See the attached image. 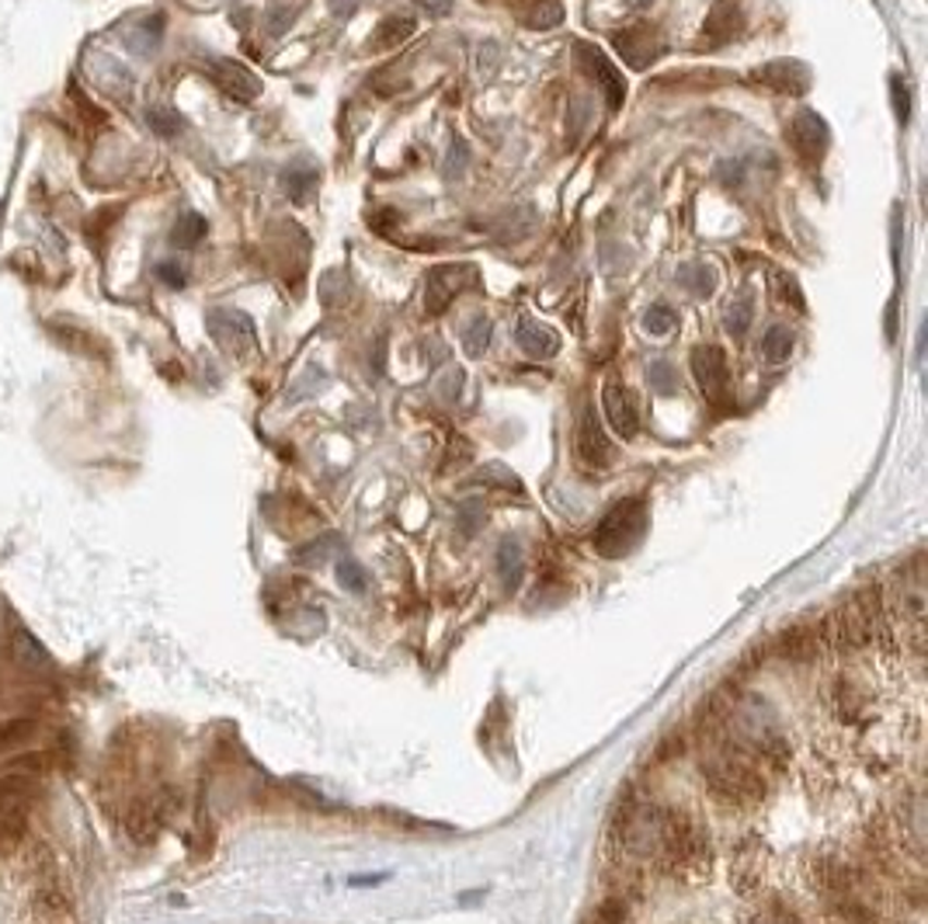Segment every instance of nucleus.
Masks as SVG:
<instances>
[{
    "mask_svg": "<svg viewBox=\"0 0 928 924\" xmlns=\"http://www.w3.org/2000/svg\"><path fill=\"white\" fill-rule=\"evenodd\" d=\"M703 775L706 786L713 792V800L723 806H755L766 800V778L752 765L748 757L741 754H713L709 761H703Z\"/></svg>",
    "mask_w": 928,
    "mask_h": 924,
    "instance_id": "f257e3e1",
    "label": "nucleus"
},
{
    "mask_svg": "<svg viewBox=\"0 0 928 924\" xmlns=\"http://www.w3.org/2000/svg\"><path fill=\"white\" fill-rule=\"evenodd\" d=\"M35 800V775L4 768L0 775V855H8L28 835V810Z\"/></svg>",
    "mask_w": 928,
    "mask_h": 924,
    "instance_id": "f03ea898",
    "label": "nucleus"
},
{
    "mask_svg": "<svg viewBox=\"0 0 928 924\" xmlns=\"http://www.w3.org/2000/svg\"><path fill=\"white\" fill-rule=\"evenodd\" d=\"M644 529H647V504L640 497H630V501H619L612 512L598 521L591 542L602 556H626L636 542H640Z\"/></svg>",
    "mask_w": 928,
    "mask_h": 924,
    "instance_id": "7ed1b4c3",
    "label": "nucleus"
},
{
    "mask_svg": "<svg viewBox=\"0 0 928 924\" xmlns=\"http://www.w3.org/2000/svg\"><path fill=\"white\" fill-rule=\"evenodd\" d=\"M480 285V271L477 264H439L425 275V310L431 317L445 313L452 303H456L460 293Z\"/></svg>",
    "mask_w": 928,
    "mask_h": 924,
    "instance_id": "20e7f679",
    "label": "nucleus"
},
{
    "mask_svg": "<svg viewBox=\"0 0 928 924\" xmlns=\"http://www.w3.org/2000/svg\"><path fill=\"white\" fill-rule=\"evenodd\" d=\"M693 375L696 386L709 404L726 407L731 404V369H726V355L717 344H699L693 348Z\"/></svg>",
    "mask_w": 928,
    "mask_h": 924,
    "instance_id": "39448f33",
    "label": "nucleus"
},
{
    "mask_svg": "<svg viewBox=\"0 0 928 924\" xmlns=\"http://www.w3.org/2000/svg\"><path fill=\"white\" fill-rule=\"evenodd\" d=\"M574 60H577V66H581V74L591 77L598 87H602V95H606V104H609V108H623V101H626V81H623V74H619L615 63L606 57L602 49H598L595 42H574Z\"/></svg>",
    "mask_w": 928,
    "mask_h": 924,
    "instance_id": "423d86ee",
    "label": "nucleus"
},
{
    "mask_svg": "<svg viewBox=\"0 0 928 924\" xmlns=\"http://www.w3.org/2000/svg\"><path fill=\"white\" fill-rule=\"evenodd\" d=\"M174 810H178V800L171 792H157V796H147V800H136L130 813H125V830H130L133 841L150 845L160 835V827L171 821Z\"/></svg>",
    "mask_w": 928,
    "mask_h": 924,
    "instance_id": "0eeeda50",
    "label": "nucleus"
},
{
    "mask_svg": "<svg viewBox=\"0 0 928 924\" xmlns=\"http://www.w3.org/2000/svg\"><path fill=\"white\" fill-rule=\"evenodd\" d=\"M790 143H793L796 157L814 168V164H821L825 153H828L831 130H828V122L814 112V108H799L790 122Z\"/></svg>",
    "mask_w": 928,
    "mask_h": 924,
    "instance_id": "6e6552de",
    "label": "nucleus"
},
{
    "mask_svg": "<svg viewBox=\"0 0 928 924\" xmlns=\"http://www.w3.org/2000/svg\"><path fill=\"white\" fill-rule=\"evenodd\" d=\"M206 328L212 341L230 355H244L254 348V320L241 310H209Z\"/></svg>",
    "mask_w": 928,
    "mask_h": 924,
    "instance_id": "1a4fd4ad",
    "label": "nucleus"
},
{
    "mask_svg": "<svg viewBox=\"0 0 928 924\" xmlns=\"http://www.w3.org/2000/svg\"><path fill=\"white\" fill-rule=\"evenodd\" d=\"M612 46L633 70H647L664 52V42H661L658 28H650V25H630L623 32H615Z\"/></svg>",
    "mask_w": 928,
    "mask_h": 924,
    "instance_id": "9d476101",
    "label": "nucleus"
},
{
    "mask_svg": "<svg viewBox=\"0 0 928 924\" xmlns=\"http://www.w3.org/2000/svg\"><path fill=\"white\" fill-rule=\"evenodd\" d=\"M206 66H209V74H212L216 87H220L227 98H233V101H254V98L261 95L258 74H254V70H247L244 63L216 57V60H209Z\"/></svg>",
    "mask_w": 928,
    "mask_h": 924,
    "instance_id": "9b49d317",
    "label": "nucleus"
},
{
    "mask_svg": "<svg viewBox=\"0 0 928 924\" xmlns=\"http://www.w3.org/2000/svg\"><path fill=\"white\" fill-rule=\"evenodd\" d=\"M755 81L766 84V87H772V90H779V95H793V98L807 95L810 84H814L810 66L799 63V60H772V63H766V66H758V70H755Z\"/></svg>",
    "mask_w": 928,
    "mask_h": 924,
    "instance_id": "f8f14e48",
    "label": "nucleus"
},
{
    "mask_svg": "<svg viewBox=\"0 0 928 924\" xmlns=\"http://www.w3.org/2000/svg\"><path fill=\"white\" fill-rule=\"evenodd\" d=\"M825 646H828V640H825L821 623H799V626H790L786 632H782L779 643H776V654L804 664V661L821 657Z\"/></svg>",
    "mask_w": 928,
    "mask_h": 924,
    "instance_id": "ddd939ff",
    "label": "nucleus"
},
{
    "mask_svg": "<svg viewBox=\"0 0 928 924\" xmlns=\"http://www.w3.org/2000/svg\"><path fill=\"white\" fill-rule=\"evenodd\" d=\"M577 459L591 469H606L612 463V442L591 407L581 414V424H577Z\"/></svg>",
    "mask_w": 928,
    "mask_h": 924,
    "instance_id": "4468645a",
    "label": "nucleus"
},
{
    "mask_svg": "<svg viewBox=\"0 0 928 924\" xmlns=\"http://www.w3.org/2000/svg\"><path fill=\"white\" fill-rule=\"evenodd\" d=\"M602 410H606V421L612 424V431L619 439H633L640 431V410H636V401L626 386L609 383L602 390Z\"/></svg>",
    "mask_w": 928,
    "mask_h": 924,
    "instance_id": "2eb2a0df",
    "label": "nucleus"
},
{
    "mask_svg": "<svg viewBox=\"0 0 928 924\" xmlns=\"http://www.w3.org/2000/svg\"><path fill=\"white\" fill-rule=\"evenodd\" d=\"M8 657L14 661V667H22L25 675H49L52 672V654L42 646L39 637H32L28 629H11L8 637Z\"/></svg>",
    "mask_w": 928,
    "mask_h": 924,
    "instance_id": "dca6fc26",
    "label": "nucleus"
},
{
    "mask_svg": "<svg viewBox=\"0 0 928 924\" xmlns=\"http://www.w3.org/2000/svg\"><path fill=\"white\" fill-rule=\"evenodd\" d=\"M515 341L529 358H553L560 352V334L536 317H518Z\"/></svg>",
    "mask_w": 928,
    "mask_h": 924,
    "instance_id": "f3484780",
    "label": "nucleus"
},
{
    "mask_svg": "<svg viewBox=\"0 0 928 924\" xmlns=\"http://www.w3.org/2000/svg\"><path fill=\"white\" fill-rule=\"evenodd\" d=\"M32 914L39 924H70L74 911H70V900L60 890L57 883H42L32 897Z\"/></svg>",
    "mask_w": 928,
    "mask_h": 924,
    "instance_id": "a211bd4d",
    "label": "nucleus"
},
{
    "mask_svg": "<svg viewBox=\"0 0 928 924\" xmlns=\"http://www.w3.org/2000/svg\"><path fill=\"white\" fill-rule=\"evenodd\" d=\"M515 17L533 32H550L563 22L560 0H515Z\"/></svg>",
    "mask_w": 928,
    "mask_h": 924,
    "instance_id": "6ab92c4d",
    "label": "nucleus"
},
{
    "mask_svg": "<svg viewBox=\"0 0 928 924\" xmlns=\"http://www.w3.org/2000/svg\"><path fill=\"white\" fill-rule=\"evenodd\" d=\"M417 22L411 14H390L376 25V35H369V49L387 52V49H400V42H407L414 35Z\"/></svg>",
    "mask_w": 928,
    "mask_h": 924,
    "instance_id": "aec40b11",
    "label": "nucleus"
},
{
    "mask_svg": "<svg viewBox=\"0 0 928 924\" xmlns=\"http://www.w3.org/2000/svg\"><path fill=\"white\" fill-rule=\"evenodd\" d=\"M703 32H706V39L713 46H723V42L737 39V35H741V11L731 4V0H720V4L709 11Z\"/></svg>",
    "mask_w": 928,
    "mask_h": 924,
    "instance_id": "412c9836",
    "label": "nucleus"
},
{
    "mask_svg": "<svg viewBox=\"0 0 928 924\" xmlns=\"http://www.w3.org/2000/svg\"><path fill=\"white\" fill-rule=\"evenodd\" d=\"M39 734V723L32 716H8L0 719V757L14 754L17 748H25L28 740Z\"/></svg>",
    "mask_w": 928,
    "mask_h": 924,
    "instance_id": "4be33fe9",
    "label": "nucleus"
},
{
    "mask_svg": "<svg viewBox=\"0 0 928 924\" xmlns=\"http://www.w3.org/2000/svg\"><path fill=\"white\" fill-rule=\"evenodd\" d=\"M679 285L693 296H713L717 293V268L706 261H693L679 268Z\"/></svg>",
    "mask_w": 928,
    "mask_h": 924,
    "instance_id": "5701e85b",
    "label": "nucleus"
},
{
    "mask_svg": "<svg viewBox=\"0 0 928 924\" xmlns=\"http://www.w3.org/2000/svg\"><path fill=\"white\" fill-rule=\"evenodd\" d=\"M793 328H786V323H776V328H769V334L761 337V355H766L769 366H782L790 355H793Z\"/></svg>",
    "mask_w": 928,
    "mask_h": 924,
    "instance_id": "b1692460",
    "label": "nucleus"
},
{
    "mask_svg": "<svg viewBox=\"0 0 928 924\" xmlns=\"http://www.w3.org/2000/svg\"><path fill=\"white\" fill-rule=\"evenodd\" d=\"M206 233H209L206 215L185 212V215H181V220L174 223V230H171V244H174V247H181V250H188V247H195L198 241H203Z\"/></svg>",
    "mask_w": 928,
    "mask_h": 924,
    "instance_id": "393cba45",
    "label": "nucleus"
},
{
    "mask_svg": "<svg viewBox=\"0 0 928 924\" xmlns=\"http://www.w3.org/2000/svg\"><path fill=\"white\" fill-rule=\"evenodd\" d=\"M490 334H494V323H490V317L477 313L466 323V331H463V352L469 358H480L490 348Z\"/></svg>",
    "mask_w": 928,
    "mask_h": 924,
    "instance_id": "a878e982",
    "label": "nucleus"
},
{
    "mask_svg": "<svg viewBox=\"0 0 928 924\" xmlns=\"http://www.w3.org/2000/svg\"><path fill=\"white\" fill-rule=\"evenodd\" d=\"M317 177H320V174H317L314 164H289L279 181H282V188L300 202V198H306V192H314Z\"/></svg>",
    "mask_w": 928,
    "mask_h": 924,
    "instance_id": "bb28decb",
    "label": "nucleus"
},
{
    "mask_svg": "<svg viewBox=\"0 0 928 924\" xmlns=\"http://www.w3.org/2000/svg\"><path fill=\"white\" fill-rule=\"evenodd\" d=\"M752 317H755V306H752L748 296L731 299V303H726V310H723V328H726V334L744 337V331L752 328Z\"/></svg>",
    "mask_w": 928,
    "mask_h": 924,
    "instance_id": "cd10ccee",
    "label": "nucleus"
},
{
    "mask_svg": "<svg viewBox=\"0 0 928 924\" xmlns=\"http://www.w3.org/2000/svg\"><path fill=\"white\" fill-rule=\"evenodd\" d=\"M147 125L150 130L157 133V136H163V139H171V136H178L181 130H185V119H181L174 108H168V104H150L147 108Z\"/></svg>",
    "mask_w": 928,
    "mask_h": 924,
    "instance_id": "c85d7f7f",
    "label": "nucleus"
},
{
    "mask_svg": "<svg viewBox=\"0 0 928 924\" xmlns=\"http://www.w3.org/2000/svg\"><path fill=\"white\" fill-rule=\"evenodd\" d=\"M675 328H679V310H675V306L658 303V306H650V310L644 313V331L654 334V337H664Z\"/></svg>",
    "mask_w": 928,
    "mask_h": 924,
    "instance_id": "c756f323",
    "label": "nucleus"
},
{
    "mask_svg": "<svg viewBox=\"0 0 928 924\" xmlns=\"http://www.w3.org/2000/svg\"><path fill=\"white\" fill-rule=\"evenodd\" d=\"M160 35H163V14H154L136 32H130V42L143 52V57H150V52L160 46Z\"/></svg>",
    "mask_w": 928,
    "mask_h": 924,
    "instance_id": "7c9ffc66",
    "label": "nucleus"
},
{
    "mask_svg": "<svg viewBox=\"0 0 928 924\" xmlns=\"http://www.w3.org/2000/svg\"><path fill=\"white\" fill-rule=\"evenodd\" d=\"M498 564H501V577L504 584H515L518 574H522V546L515 539H504L501 550H498Z\"/></svg>",
    "mask_w": 928,
    "mask_h": 924,
    "instance_id": "2f4dec72",
    "label": "nucleus"
},
{
    "mask_svg": "<svg viewBox=\"0 0 928 924\" xmlns=\"http://www.w3.org/2000/svg\"><path fill=\"white\" fill-rule=\"evenodd\" d=\"M647 379H650V386L658 390L661 396H671V393L679 390V375H675V369H671V361H664V358L650 361Z\"/></svg>",
    "mask_w": 928,
    "mask_h": 924,
    "instance_id": "473e14b6",
    "label": "nucleus"
},
{
    "mask_svg": "<svg viewBox=\"0 0 928 924\" xmlns=\"http://www.w3.org/2000/svg\"><path fill=\"white\" fill-rule=\"evenodd\" d=\"M49 331H52V337H57L60 344H66V348H77V352H101V344H98L95 337H90L87 331H77V328H74V331H66L63 323H52Z\"/></svg>",
    "mask_w": 928,
    "mask_h": 924,
    "instance_id": "72a5a7b5",
    "label": "nucleus"
},
{
    "mask_svg": "<svg viewBox=\"0 0 928 924\" xmlns=\"http://www.w3.org/2000/svg\"><path fill=\"white\" fill-rule=\"evenodd\" d=\"M890 101H894V115L901 125H907V119H912V90H907L904 77H890Z\"/></svg>",
    "mask_w": 928,
    "mask_h": 924,
    "instance_id": "f704fd0d",
    "label": "nucleus"
},
{
    "mask_svg": "<svg viewBox=\"0 0 928 924\" xmlns=\"http://www.w3.org/2000/svg\"><path fill=\"white\" fill-rule=\"evenodd\" d=\"M338 581L344 588H352V591H366L369 577H366V570H362V564H355V559H341V564H338Z\"/></svg>",
    "mask_w": 928,
    "mask_h": 924,
    "instance_id": "c9c22d12",
    "label": "nucleus"
},
{
    "mask_svg": "<svg viewBox=\"0 0 928 924\" xmlns=\"http://www.w3.org/2000/svg\"><path fill=\"white\" fill-rule=\"evenodd\" d=\"M480 483H498V486H508V491H522V483H518V477L512 473V469H504V466H498V463H490V466H484V473H480Z\"/></svg>",
    "mask_w": 928,
    "mask_h": 924,
    "instance_id": "e433bc0d",
    "label": "nucleus"
},
{
    "mask_svg": "<svg viewBox=\"0 0 928 924\" xmlns=\"http://www.w3.org/2000/svg\"><path fill=\"white\" fill-rule=\"evenodd\" d=\"M466 160H469V147L466 139H452L449 157H445V177H460L466 171Z\"/></svg>",
    "mask_w": 928,
    "mask_h": 924,
    "instance_id": "4c0bfd02",
    "label": "nucleus"
},
{
    "mask_svg": "<svg viewBox=\"0 0 928 924\" xmlns=\"http://www.w3.org/2000/svg\"><path fill=\"white\" fill-rule=\"evenodd\" d=\"M480 518H484V507H480L477 501H466V504L460 507V529H463L466 535H473V532H477Z\"/></svg>",
    "mask_w": 928,
    "mask_h": 924,
    "instance_id": "58836bf2",
    "label": "nucleus"
},
{
    "mask_svg": "<svg viewBox=\"0 0 928 924\" xmlns=\"http://www.w3.org/2000/svg\"><path fill=\"white\" fill-rule=\"evenodd\" d=\"M293 14H296V11L289 8V4L271 8V11H268V17H265V22H268V32H271V35H282V32L289 28V22H293Z\"/></svg>",
    "mask_w": 928,
    "mask_h": 924,
    "instance_id": "ea45409f",
    "label": "nucleus"
},
{
    "mask_svg": "<svg viewBox=\"0 0 928 924\" xmlns=\"http://www.w3.org/2000/svg\"><path fill=\"white\" fill-rule=\"evenodd\" d=\"M157 279H160L163 285H171V288H181V285L188 282V279H185V268H181V264H174V261H163V264H157Z\"/></svg>",
    "mask_w": 928,
    "mask_h": 924,
    "instance_id": "a19ab883",
    "label": "nucleus"
},
{
    "mask_svg": "<svg viewBox=\"0 0 928 924\" xmlns=\"http://www.w3.org/2000/svg\"><path fill=\"white\" fill-rule=\"evenodd\" d=\"M741 177H744L741 160H723V164H720V181H723V185H741Z\"/></svg>",
    "mask_w": 928,
    "mask_h": 924,
    "instance_id": "79ce46f5",
    "label": "nucleus"
},
{
    "mask_svg": "<svg viewBox=\"0 0 928 924\" xmlns=\"http://www.w3.org/2000/svg\"><path fill=\"white\" fill-rule=\"evenodd\" d=\"M327 8H331L334 17H352L362 8V0H327Z\"/></svg>",
    "mask_w": 928,
    "mask_h": 924,
    "instance_id": "37998d69",
    "label": "nucleus"
},
{
    "mask_svg": "<svg viewBox=\"0 0 928 924\" xmlns=\"http://www.w3.org/2000/svg\"><path fill=\"white\" fill-rule=\"evenodd\" d=\"M414 4L422 8V11H428L431 17H442V14L452 11V0H414Z\"/></svg>",
    "mask_w": 928,
    "mask_h": 924,
    "instance_id": "c03bdc74",
    "label": "nucleus"
},
{
    "mask_svg": "<svg viewBox=\"0 0 928 924\" xmlns=\"http://www.w3.org/2000/svg\"><path fill=\"white\" fill-rule=\"evenodd\" d=\"M633 4H650V0H633Z\"/></svg>",
    "mask_w": 928,
    "mask_h": 924,
    "instance_id": "a18cd8bd",
    "label": "nucleus"
}]
</instances>
